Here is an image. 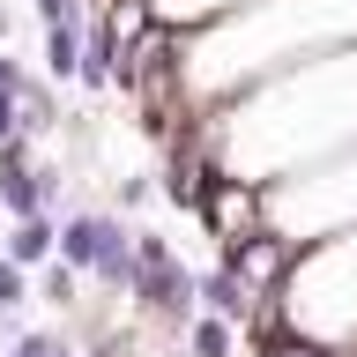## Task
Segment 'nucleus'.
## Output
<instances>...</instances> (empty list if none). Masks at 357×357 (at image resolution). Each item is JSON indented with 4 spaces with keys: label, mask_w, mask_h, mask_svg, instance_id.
Here are the masks:
<instances>
[{
    "label": "nucleus",
    "mask_w": 357,
    "mask_h": 357,
    "mask_svg": "<svg viewBox=\"0 0 357 357\" xmlns=\"http://www.w3.org/2000/svg\"><path fill=\"white\" fill-rule=\"evenodd\" d=\"M60 261L82 268V275H105L112 290H134V231H127L119 216L82 208V216L60 223Z\"/></svg>",
    "instance_id": "1"
},
{
    "label": "nucleus",
    "mask_w": 357,
    "mask_h": 357,
    "mask_svg": "<svg viewBox=\"0 0 357 357\" xmlns=\"http://www.w3.org/2000/svg\"><path fill=\"white\" fill-rule=\"evenodd\" d=\"M134 298L149 312H164V320H186V305L201 298V275H186L156 231H134Z\"/></svg>",
    "instance_id": "2"
},
{
    "label": "nucleus",
    "mask_w": 357,
    "mask_h": 357,
    "mask_svg": "<svg viewBox=\"0 0 357 357\" xmlns=\"http://www.w3.org/2000/svg\"><path fill=\"white\" fill-rule=\"evenodd\" d=\"M8 261H22V268H45V261H60V223L45 216H22L15 231H8Z\"/></svg>",
    "instance_id": "3"
},
{
    "label": "nucleus",
    "mask_w": 357,
    "mask_h": 357,
    "mask_svg": "<svg viewBox=\"0 0 357 357\" xmlns=\"http://www.w3.org/2000/svg\"><path fill=\"white\" fill-rule=\"evenodd\" d=\"M82 45H89V22L82 15L45 22V67H52V75H82Z\"/></svg>",
    "instance_id": "4"
},
{
    "label": "nucleus",
    "mask_w": 357,
    "mask_h": 357,
    "mask_svg": "<svg viewBox=\"0 0 357 357\" xmlns=\"http://www.w3.org/2000/svg\"><path fill=\"white\" fill-rule=\"evenodd\" d=\"M201 305L216 312V320H245V312H253V298H245V275H231V268L201 275Z\"/></svg>",
    "instance_id": "5"
},
{
    "label": "nucleus",
    "mask_w": 357,
    "mask_h": 357,
    "mask_svg": "<svg viewBox=\"0 0 357 357\" xmlns=\"http://www.w3.org/2000/svg\"><path fill=\"white\" fill-rule=\"evenodd\" d=\"M194 357H231V320L201 312V320H194Z\"/></svg>",
    "instance_id": "6"
},
{
    "label": "nucleus",
    "mask_w": 357,
    "mask_h": 357,
    "mask_svg": "<svg viewBox=\"0 0 357 357\" xmlns=\"http://www.w3.org/2000/svg\"><path fill=\"white\" fill-rule=\"evenodd\" d=\"M22 290H30V268L0 261V312H22Z\"/></svg>",
    "instance_id": "7"
},
{
    "label": "nucleus",
    "mask_w": 357,
    "mask_h": 357,
    "mask_svg": "<svg viewBox=\"0 0 357 357\" xmlns=\"http://www.w3.org/2000/svg\"><path fill=\"white\" fill-rule=\"evenodd\" d=\"M15 357H75V350H67L60 335H30V342H15Z\"/></svg>",
    "instance_id": "8"
},
{
    "label": "nucleus",
    "mask_w": 357,
    "mask_h": 357,
    "mask_svg": "<svg viewBox=\"0 0 357 357\" xmlns=\"http://www.w3.org/2000/svg\"><path fill=\"white\" fill-rule=\"evenodd\" d=\"M0 97H30V82H22V67L0 52Z\"/></svg>",
    "instance_id": "9"
},
{
    "label": "nucleus",
    "mask_w": 357,
    "mask_h": 357,
    "mask_svg": "<svg viewBox=\"0 0 357 357\" xmlns=\"http://www.w3.org/2000/svg\"><path fill=\"white\" fill-rule=\"evenodd\" d=\"M38 15H45V22H60V15H75V8H67V0H38Z\"/></svg>",
    "instance_id": "10"
}]
</instances>
